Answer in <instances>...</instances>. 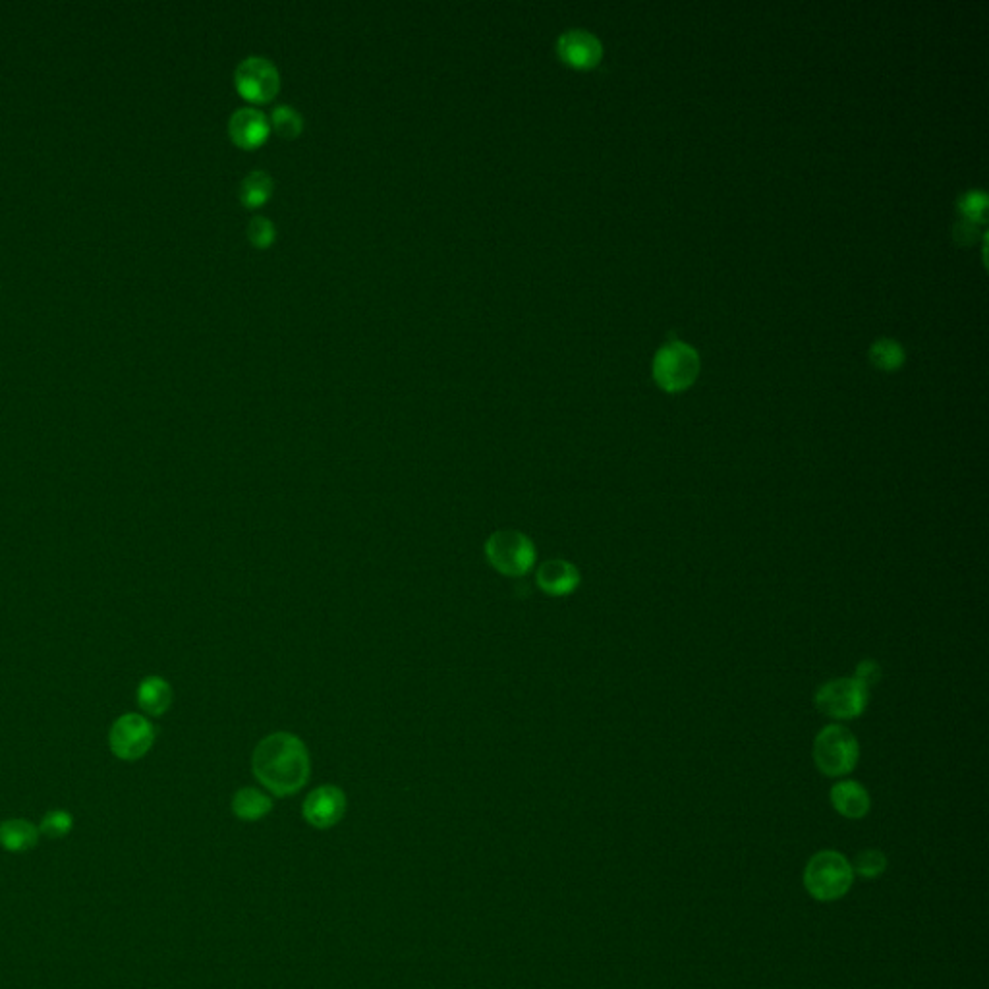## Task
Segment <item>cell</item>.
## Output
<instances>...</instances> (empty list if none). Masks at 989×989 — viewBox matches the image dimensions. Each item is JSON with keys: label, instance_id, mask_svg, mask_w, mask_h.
<instances>
[{"label": "cell", "instance_id": "ba28073f", "mask_svg": "<svg viewBox=\"0 0 989 989\" xmlns=\"http://www.w3.org/2000/svg\"><path fill=\"white\" fill-rule=\"evenodd\" d=\"M155 742V729L140 713H128L116 719L109 735L114 756L126 762L143 758Z\"/></svg>", "mask_w": 989, "mask_h": 989}, {"label": "cell", "instance_id": "2e32d148", "mask_svg": "<svg viewBox=\"0 0 989 989\" xmlns=\"http://www.w3.org/2000/svg\"><path fill=\"white\" fill-rule=\"evenodd\" d=\"M273 808L271 798L265 792L246 787L236 792L232 798V812L236 818L244 821H257L265 818Z\"/></svg>", "mask_w": 989, "mask_h": 989}, {"label": "cell", "instance_id": "d6986e66", "mask_svg": "<svg viewBox=\"0 0 989 989\" xmlns=\"http://www.w3.org/2000/svg\"><path fill=\"white\" fill-rule=\"evenodd\" d=\"M271 124L283 138H296L304 130V118L292 105H277L271 113Z\"/></svg>", "mask_w": 989, "mask_h": 989}, {"label": "cell", "instance_id": "8992f818", "mask_svg": "<svg viewBox=\"0 0 989 989\" xmlns=\"http://www.w3.org/2000/svg\"><path fill=\"white\" fill-rule=\"evenodd\" d=\"M870 690L856 679H835L821 684L816 692V707L823 715L839 721L856 719L868 706Z\"/></svg>", "mask_w": 989, "mask_h": 989}, {"label": "cell", "instance_id": "7402d4cb", "mask_svg": "<svg viewBox=\"0 0 989 989\" xmlns=\"http://www.w3.org/2000/svg\"><path fill=\"white\" fill-rule=\"evenodd\" d=\"M72 827H74V818L66 810H53L41 820L39 833L47 835L49 839H62L72 831Z\"/></svg>", "mask_w": 989, "mask_h": 989}, {"label": "cell", "instance_id": "52a82bcc", "mask_svg": "<svg viewBox=\"0 0 989 989\" xmlns=\"http://www.w3.org/2000/svg\"><path fill=\"white\" fill-rule=\"evenodd\" d=\"M234 84L244 99L267 103L279 93L281 76L269 58L248 57L236 66Z\"/></svg>", "mask_w": 989, "mask_h": 989}, {"label": "cell", "instance_id": "6da1fadb", "mask_svg": "<svg viewBox=\"0 0 989 989\" xmlns=\"http://www.w3.org/2000/svg\"><path fill=\"white\" fill-rule=\"evenodd\" d=\"M252 769L265 789L277 796H290L310 779V754L298 736L273 733L255 746Z\"/></svg>", "mask_w": 989, "mask_h": 989}, {"label": "cell", "instance_id": "cb8c5ba5", "mask_svg": "<svg viewBox=\"0 0 989 989\" xmlns=\"http://www.w3.org/2000/svg\"><path fill=\"white\" fill-rule=\"evenodd\" d=\"M854 679L858 680L864 688L870 690L872 686H876L877 682L881 680V667H879V663L874 661V659L860 661V665L856 667Z\"/></svg>", "mask_w": 989, "mask_h": 989}, {"label": "cell", "instance_id": "8fae6325", "mask_svg": "<svg viewBox=\"0 0 989 989\" xmlns=\"http://www.w3.org/2000/svg\"><path fill=\"white\" fill-rule=\"evenodd\" d=\"M271 124L267 116L255 107H240L228 120L232 142L244 149H255L267 140Z\"/></svg>", "mask_w": 989, "mask_h": 989}, {"label": "cell", "instance_id": "5bb4252c", "mask_svg": "<svg viewBox=\"0 0 989 989\" xmlns=\"http://www.w3.org/2000/svg\"><path fill=\"white\" fill-rule=\"evenodd\" d=\"M39 827L28 820H6L0 823V847L8 852H28L39 843Z\"/></svg>", "mask_w": 989, "mask_h": 989}, {"label": "cell", "instance_id": "277c9868", "mask_svg": "<svg viewBox=\"0 0 989 989\" xmlns=\"http://www.w3.org/2000/svg\"><path fill=\"white\" fill-rule=\"evenodd\" d=\"M485 557L497 572L518 578L536 565V545L522 532L499 530L485 541Z\"/></svg>", "mask_w": 989, "mask_h": 989}, {"label": "cell", "instance_id": "4fadbf2b", "mask_svg": "<svg viewBox=\"0 0 989 989\" xmlns=\"http://www.w3.org/2000/svg\"><path fill=\"white\" fill-rule=\"evenodd\" d=\"M831 806L848 820H862L868 816L872 800L868 791L856 781H839L831 789Z\"/></svg>", "mask_w": 989, "mask_h": 989}, {"label": "cell", "instance_id": "3957f363", "mask_svg": "<svg viewBox=\"0 0 989 989\" xmlns=\"http://www.w3.org/2000/svg\"><path fill=\"white\" fill-rule=\"evenodd\" d=\"M700 373V354L694 346L671 340L663 344L653 358V377L667 393L688 389Z\"/></svg>", "mask_w": 989, "mask_h": 989}, {"label": "cell", "instance_id": "d4e9b609", "mask_svg": "<svg viewBox=\"0 0 989 989\" xmlns=\"http://www.w3.org/2000/svg\"><path fill=\"white\" fill-rule=\"evenodd\" d=\"M980 225L982 223H976L972 219H964L962 217L961 221L955 225V240L961 242V244H972L980 232Z\"/></svg>", "mask_w": 989, "mask_h": 989}, {"label": "cell", "instance_id": "30bf717a", "mask_svg": "<svg viewBox=\"0 0 989 989\" xmlns=\"http://www.w3.org/2000/svg\"><path fill=\"white\" fill-rule=\"evenodd\" d=\"M557 53L568 66L588 70L603 57V45L586 29H568L557 41Z\"/></svg>", "mask_w": 989, "mask_h": 989}, {"label": "cell", "instance_id": "ffe728a7", "mask_svg": "<svg viewBox=\"0 0 989 989\" xmlns=\"http://www.w3.org/2000/svg\"><path fill=\"white\" fill-rule=\"evenodd\" d=\"M850 866H852V872L856 876H860L862 879H876L887 870V856L881 850L868 848V850L858 852Z\"/></svg>", "mask_w": 989, "mask_h": 989}, {"label": "cell", "instance_id": "5b68a950", "mask_svg": "<svg viewBox=\"0 0 989 989\" xmlns=\"http://www.w3.org/2000/svg\"><path fill=\"white\" fill-rule=\"evenodd\" d=\"M860 758L856 736L843 725H827L814 740V762L827 777H845Z\"/></svg>", "mask_w": 989, "mask_h": 989}, {"label": "cell", "instance_id": "603a6c76", "mask_svg": "<svg viewBox=\"0 0 989 989\" xmlns=\"http://www.w3.org/2000/svg\"><path fill=\"white\" fill-rule=\"evenodd\" d=\"M248 236L257 248H269L277 238V228L267 217H254L248 225Z\"/></svg>", "mask_w": 989, "mask_h": 989}, {"label": "cell", "instance_id": "e0dca14e", "mask_svg": "<svg viewBox=\"0 0 989 989\" xmlns=\"http://www.w3.org/2000/svg\"><path fill=\"white\" fill-rule=\"evenodd\" d=\"M273 194V178L263 170H252L240 182L238 196L246 207H259Z\"/></svg>", "mask_w": 989, "mask_h": 989}, {"label": "cell", "instance_id": "7c38bea8", "mask_svg": "<svg viewBox=\"0 0 989 989\" xmlns=\"http://www.w3.org/2000/svg\"><path fill=\"white\" fill-rule=\"evenodd\" d=\"M536 582L541 592L553 597H566L578 590L580 572L570 561L553 559L537 568Z\"/></svg>", "mask_w": 989, "mask_h": 989}, {"label": "cell", "instance_id": "9c48e42d", "mask_svg": "<svg viewBox=\"0 0 989 989\" xmlns=\"http://www.w3.org/2000/svg\"><path fill=\"white\" fill-rule=\"evenodd\" d=\"M346 812V796L339 787L323 785L308 794L302 814L317 829H329L337 825Z\"/></svg>", "mask_w": 989, "mask_h": 989}, {"label": "cell", "instance_id": "44dd1931", "mask_svg": "<svg viewBox=\"0 0 989 989\" xmlns=\"http://www.w3.org/2000/svg\"><path fill=\"white\" fill-rule=\"evenodd\" d=\"M957 207L962 213L964 219H972L976 223H984L986 221V211H988V196L980 190H970V192H964L959 201H957Z\"/></svg>", "mask_w": 989, "mask_h": 989}, {"label": "cell", "instance_id": "9a60e30c", "mask_svg": "<svg viewBox=\"0 0 989 989\" xmlns=\"http://www.w3.org/2000/svg\"><path fill=\"white\" fill-rule=\"evenodd\" d=\"M138 704L147 715H163L172 706V688L161 677H147L138 688Z\"/></svg>", "mask_w": 989, "mask_h": 989}, {"label": "cell", "instance_id": "7a4b0ae2", "mask_svg": "<svg viewBox=\"0 0 989 989\" xmlns=\"http://www.w3.org/2000/svg\"><path fill=\"white\" fill-rule=\"evenodd\" d=\"M854 881L852 866L837 850H821L814 854L804 870V887L812 899L833 903L847 895Z\"/></svg>", "mask_w": 989, "mask_h": 989}, {"label": "cell", "instance_id": "ac0fdd59", "mask_svg": "<svg viewBox=\"0 0 989 989\" xmlns=\"http://www.w3.org/2000/svg\"><path fill=\"white\" fill-rule=\"evenodd\" d=\"M870 360L876 368L893 371L903 366L905 350L897 340L877 339L870 348Z\"/></svg>", "mask_w": 989, "mask_h": 989}]
</instances>
